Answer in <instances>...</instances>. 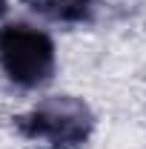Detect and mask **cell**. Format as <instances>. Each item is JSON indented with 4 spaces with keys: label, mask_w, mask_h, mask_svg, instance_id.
<instances>
[{
    "label": "cell",
    "mask_w": 146,
    "mask_h": 149,
    "mask_svg": "<svg viewBox=\"0 0 146 149\" xmlns=\"http://www.w3.org/2000/svg\"><path fill=\"white\" fill-rule=\"evenodd\" d=\"M0 66L23 89L43 86L55 72V43L40 29L9 23L0 29Z\"/></svg>",
    "instance_id": "6da1fadb"
},
{
    "label": "cell",
    "mask_w": 146,
    "mask_h": 149,
    "mask_svg": "<svg viewBox=\"0 0 146 149\" xmlns=\"http://www.w3.org/2000/svg\"><path fill=\"white\" fill-rule=\"evenodd\" d=\"M17 126L26 138L46 141L52 149H72L89 138L92 112L77 97H49L17 118Z\"/></svg>",
    "instance_id": "7a4b0ae2"
},
{
    "label": "cell",
    "mask_w": 146,
    "mask_h": 149,
    "mask_svg": "<svg viewBox=\"0 0 146 149\" xmlns=\"http://www.w3.org/2000/svg\"><path fill=\"white\" fill-rule=\"evenodd\" d=\"M29 3H32L35 12L46 15V17L72 23V20H83L89 15L95 0H29Z\"/></svg>",
    "instance_id": "3957f363"
}]
</instances>
